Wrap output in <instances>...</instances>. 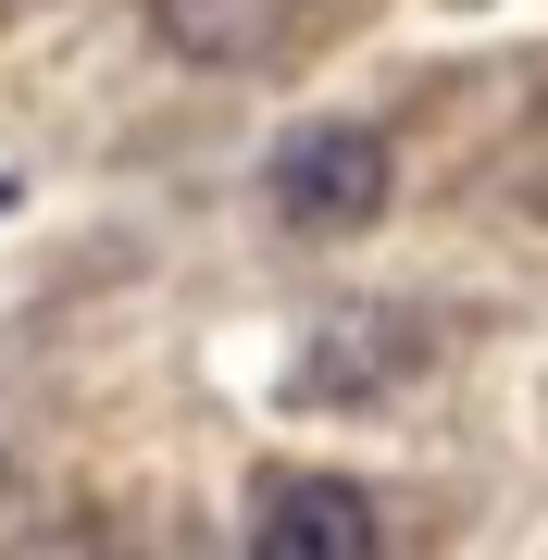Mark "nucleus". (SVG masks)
<instances>
[{
    "instance_id": "20e7f679",
    "label": "nucleus",
    "mask_w": 548,
    "mask_h": 560,
    "mask_svg": "<svg viewBox=\"0 0 548 560\" xmlns=\"http://www.w3.org/2000/svg\"><path fill=\"white\" fill-rule=\"evenodd\" d=\"M300 0H150V38L175 62H263Z\"/></svg>"
},
{
    "instance_id": "7ed1b4c3",
    "label": "nucleus",
    "mask_w": 548,
    "mask_h": 560,
    "mask_svg": "<svg viewBox=\"0 0 548 560\" xmlns=\"http://www.w3.org/2000/svg\"><path fill=\"white\" fill-rule=\"evenodd\" d=\"M399 337H424V324H411V312H337L325 337H312L325 361H300V399H374V386H399L411 361H424Z\"/></svg>"
},
{
    "instance_id": "f257e3e1",
    "label": "nucleus",
    "mask_w": 548,
    "mask_h": 560,
    "mask_svg": "<svg viewBox=\"0 0 548 560\" xmlns=\"http://www.w3.org/2000/svg\"><path fill=\"white\" fill-rule=\"evenodd\" d=\"M386 212V138L374 125H300L275 150V224L300 237H362Z\"/></svg>"
},
{
    "instance_id": "f03ea898",
    "label": "nucleus",
    "mask_w": 548,
    "mask_h": 560,
    "mask_svg": "<svg viewBox=\"0 0 548 560\" xmlns=\"http://www.w3.org/2000/svg\"><path fill=\"white\" fill-rule=\"evenodd\" d=\"M374 548H386V523H374V499L349 474H287L237 560H374Z\"/></svg>"
}]
</instances>
